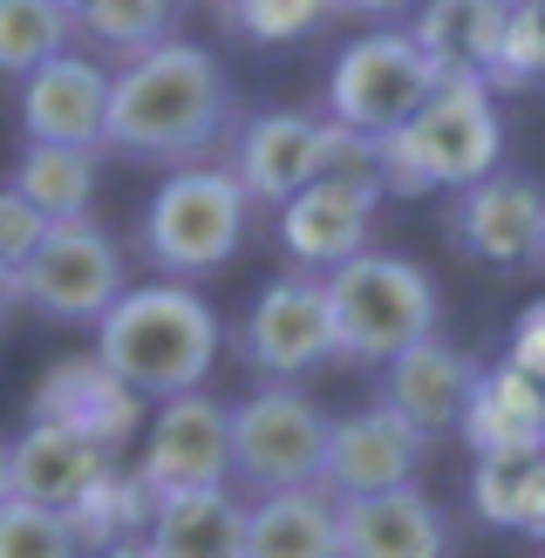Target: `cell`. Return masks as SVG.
<instances>
[{"mask_svg":"<svg viewBox=\"0 0 545 558\" xmlns=\"http://www.w3.org/2000/svg\"><path fill=\"white\" fill-rule=\"evenodd\" d=\"M232 123V89L218 62L191 41H164L144 62H130L109 75V117H102V144H117L130 157H205Z\"/></svg>","mask_w":545,"mask_h":558,"instance_id":"6da1fadb","label":"cell"},{"mask_svg":"<svg viewBox=\"0 0 545 558\" xmlns=\"http://www.w3.org/2000/svg\"><path fill=\"white\" fill-rule=\"evenodd\" d=\"M96 361L136 402L198 396L218 361V314L191 287H123V300L96 320Z\"/></svg>","mask_w":545,"mask_h":558,"instance_id":"7a4b0ae2","label":"cell"},{"mask_svg":"<svg viewBox=\"0 0 545 558\" xmlns=\"http://www.w3.org/2000/svg\"><path fill=\"white\" fill-rule=\"evenodd\" d=\"M498 150L505 130L491 89L477 75H444L416 117L375 144V163H382V191L423 198V191H471L498 178Z\"/></svg>","mask_w":545,"mask_h":558,"instance_id":"3957f363","label":"cell"},{"mask_svg":"<svg viewBox=\"0 0 545 558\" xmlns=\"http://www.w3.org/2000/svg\"><path fill=\"white\" fill-rule=\"evenodd\" d=\"M327 293V327H335L341 361H375L389 368L402 348L436 333V287L416 259L402 253H354L320 279Z\"/></svg>","mask_w":545,"mask_h":558,"instance_id":"277c9868","label":"cell"},{"mask_svg":"<svg viewBox=\"0 0 545 558\" xmlns=\"http://www.w3.org/2000/svg\"><path fill=\"white\" fill-rule=\"evenodd\" d=\"M245 191L232 184V171H218V163H184V171L164 178V191L150 198L144 211V253L150 266L178 279H198V272H218L239 245H245Z\"/></svg>","mask_w":545,"mask_h":558,"instance_id":"5b68a950","label":"cell"},{"mask_svg":"<svg viewBox=\"0 0 545 558\" xmlns=\"http://www.w3.org/2000/svg\"><path fill=\"white\" fill-rule=\"evenodd\" d=\"M226 450H232V477L253 484L259 497L314 490L320 450H327V415L300 388L272 381L259 396H245L239 409H226Z\"/></svg>","mask_w":545,"mask_h":558,"instance_id":"8992f818","label":"cell"},{"mask_svg":"<svg viewBox=\"0 0 545 558\" xmlns=\"http://www.w3.org/2000/svg\"><path fill=\"white\" fill-rule=\"evenodd\" d=\"M436 82H444V75L429 69V54L409 41L402 27H382V35H362V41L341 48L335 75H327V109H335L327 123H341L354 136H368V144H382V136L402 130L429 102Z\"/></svg>","mask_w":545,"mask_h":558,"instance_id":"52a82bcc","label":"cell"},{"mask_svg":"<svg viewBox=\"0 0 545 558\" xmlns=\"http://www.w3.org/2000/svg\"><path fill=\"white\" fill-rule=\"evenodd\" d=\"M117 300H123V253L89 218L82 226H48L35 259L21 266V306H35V314L62 320V327H89Z\"/></svg>","mask_w":545,"mask_h":558,"instance_id":"ba28073f","label":"cell"},{"mask_svg":"<svg viewBox=\"0 0 545 558\" xmlns=\"http://www.w3.org/2000/svg\"><path fill=\"white\" fill-rule=\"evenodd\" d=\"M130 477L144 484L150 505H171V497H198V490H226V477H232L226 409H218L205 388H198V396H171V402H157L150 436H144V463H136Z\"/></svg>","mask_w":545,"mask_h":558,"instance_id":"9c48e42d","label":"cell"},{"mask_svg":"<svg viewBox=\"0 0 545 558\" xmlns=\"http://www.w3.org/2000/svg\"><path fill=\"white\" fill-rule=\"evenodd\" d=\"M429 442L389 409H354L341 423H327V450H320V477L314 490L327 505H348V497H382V490H409Z\"/></svg>","mask_w":545,"mask_h":558,"instance_id":"30bf717a","label":"cell"},{"mask_svg":"<svg viewBox=\"0 0 545 558\" xmlns=\"http://www.w3.org/2000/svg\"><path fill=\"white\" fill-rule=\"evenodd\" d=\"M239 354L253 361L259 375L287 381L307 375L320 361H335V327H327V293L314 272H287L253 300V314L239 327Z\"/></svg>","mask_w":545,"mask_h":558,"instance_id":"8fae6325","label":"cell"},{"mask_svg":"<svg viewBox=\"0 0 545 558\" xmlns=\"http://www.w3.org/2000/svg\"><path fill=\"white\" fill-rule=\"evenodd\" d=\"M41 429H69L82 442H96V450L117 457L123 442L144 429V402L130 396V388L102 368L96 354H62L48 361V375L35 381V402H27Z\"/></svg>","mask_w":545,"mask_h":558,"instance_id":"7c38bea8","label":"cell"},{"mask_svg":"<svg viewBox=\"0 0 545 558\" xmlns=\"http://www.w3.org/2000/svg\"><path fill=\"white\" fill-rule=\"evenodd\" d=\"M102 117H109V69L89 54H55L48 69L21 82V130L27 144L48 150H89L102 144Z\"/></svg>","mask_w":545,"mask_h":558,"instance_id":"4fadbf2b","label":"cell"},{"mask_svg":"<svg viewBox=\"0 0 545 558\" xmlns=\"http://www.w3.org/2000/svg\"><path fill=\"white\" fill-rule=\"evenodd\" d=\"M450 232H457V245L471 259L511 272V266L545 253V191L532 178H505L498 171V178H484V184H471L457 198Z\"/></svg>","mask_w":545,"mask_h":558,"instance_id":"5bb4252c","label":"cell"},{"mask_svg":"<svg viewBox=\"0 0 545 558\" xmlns=\"http://www.w3.org/2000/svg\"><path fill=\"white\" fill-rule=\"evenodd\" d=\"M382 205L375 184H341V178H314L307 191H293L280 205V245L300 266L335 272L354 253H368V218Z\"/></svg>","mask_w":545,"mask_h":558,"instance_id":"9a60e30c","label":"cell"},{"mask_svg":"<svg viewBox=\"0 0 545 558\" xmlns=\"http://www.w3.org/2000/svg\"><path fill=\"white\" fill-rule=\"evenodd\" d=\"M457 429L477 450V463H498V470L538 463L545 457V388H532L525 375H511L505 361L498 368H477Z\"/></svg>","mask_w":545,"mask_h":558,"instance_id":"2e32d148","label":"cell"},{"mask_svg":"<svg viewBox=\"0 0 545 558\" xmlns=\"http://www.w3.org/2000/svg\"><path fill=\"white\" fill-rule=\"evenodd\" d=\"M471 381H477V361L463 348H450L444 333H429V341L402 348L389 361V375H382V409L402 415V423L429 442L436 429H457L463 402H471Z\"/></svg>","mask_w":545,"mask_h":558,"instance_id":"e0dca14e","label":"cell"},{"mask_svg":"<svg viewBox=\"0 0 545 558\" xmlns=\"http://www.w3.org/2000/svg\"><path fill=\"white\" fill-rule=\"evenodd\" d=\"M320 178V117L300 109H272L239 130V157H232V184L245 191V205H287L293 191H307Z\"/></svg>","mask_w":545,"mask_h":558,"instance_id":"ac0fdd59","label":"cell"},{"mask_svg":"<svg viewBox=\"0 0 545 558\" xmlns=\"http://www.w3.org/2000/svg\"><path fill=\"white\" fill-rule=\"evenodd\" d=\"M335 538H341V558H444L450 524L416 484H409V490L335 505Z\"/></svg>","mask_w":545,"mask_h":558,"instance_id":"d6986e66","label":"cell"},{"mask_svg":"<svg viewBox=\"0 0 545 558\" xmlns=\"http://www.w3.org/2000/svg\"><path fill=\"white\" fill-rule=\"evenodd\" d=\"M109 450L82 442L69 429H27L21 442H8V484H14V505H35V511H55L69 518L82 497H89L102 477H109Z\"/></svg>","mask_w":545,"mask_h":558,"instance_id":"ffe728a7","label":"cell"},{"mask_svg":"<svg viewBox=\"0 0 545 558\" xmlns=\"http://www.w3.org/2000/svg\"><path fill=\"white\" fill-rule=\"evenodd\" d=\"M144 551L150 558H245V505L232 490L171 497V505L150 511Z\"/></svg>","mask_w":545,"mask_h":558,"instance_id":"44dd1931","label":"cell"},{"mask_svg":"<svg viewBox=\"0 0 545 558\" xmlns=\"http://www.w3.org/2000/svg\"><path fill=\"white\" fill-rule=\"evenodd\" d=\"M245 558H341L335 505L320 490H280L245 511Z\"/></svg>","mask_w":545,"mask_h":558,"instance_id":"7402d4cb","label":"cell"},{"mask_svg":"<svg viewBox=\"0 0 545 558\" xmlns=\"http://www.w3.org/2000/svg\"><path fill=\"white\" fill-rule=\"evenodd\" d=\"M14 198L27 211H41L48 226H82L96 198V157L89 150H48V144H27L21 171H14Z\"/></svg>","mask_w":545,"mask_h":558,"instance_id":"603a6c76","label":"cell"},{"mask_svg":"<svg viewBox=\"0 0 545 558\" xmlns=\"http://www.w3.org/2000/svg\"><path fill=\"white\" fill-rule=\"evenodd\" d=\"M69 27L89 35L102 54H117L130 69V62H144L150 48L171 41L178 8H157V0H89V8H69Z\"/></svg>","mask_w":545,"mask_h":558,"instance_id":"cb8c5ba5","label":"cell"},{"mask_svg":"<svg viewBox=\"0 0 545 558\" xmlns=\"http://www.w3.org/2000/svg\"><path fill=\"white\" fill-rule=\"evenodd\" d=\"M150 497H144V484L130 477V470H109V477L82 497V505L69 511V532H75V545L82 551H117V545H144V532H150Z\"/></svg>","mask_w":545,"mask_h":558,"instance_id":"d4e9b609","label":"cell"},{"mask_svg":"<svg viewBox=\"0 0 545 558\" xmlns=\"http://www.w3.org/2000/svg\"><path fill=\"white\" fill-rule=\"evenodd\" d=\"M69 8L62 0H0V75H35L69 54Z\"/></svg>","mask_w":545,"mask_h":558,"instance_id":"484cf974","label":"cell"},{"mask_svg":"<svg viewBox=\"0 0 545 558\" xmlns=\"http://www.w3.org/2000/svg\"><path fill=\"white\" fill-rule=\"evenodd\" d=\"M525 82H545V8H505L491 89H525Z\"/></svg>","mask_w":545,"mask_h":558,"instance_id":"4316f807","label":"cell"},{"mask_svg":"<svg viewBox=\"0 0 545 558\" xmlns=\"http://www.w3.org/2000/svg\"><path fill=\"white\" fill-rule=\"evenodd\" d=\"M0 558H82L69 518L35 511V505H0Z\"/></svg>","mask_w":545,"mask_h":558,"instance_id":"83f0119b","label":"cell"},{"mask_svg":"<svg viewBox=\"0 0 545 558\" xmlns=\"http://www.w3.org/2000/svg\"><path fill=\"white\" fill-rule=\"evenodd\" d=\"M226 21L253 41H300L327 21V8H307V0H253V8H226Z\"/></svg>","mask_w":545,"mask_h":558,"instance_id":"f1b7e54d","label":"cell"},{"mask_svg":"<svg viewBox=\"0 0 545 558\" xmlns=\"http://www.w3.org/2000/svg\"><path fill=\"white\" fill-rule=\"evenodd\" d=\"M48 239V218L41 211H27L21 198H14V191L8 184H0V266H27V259H35V245Z\"/></svg>","mask_w":545,"mask_h":558,"instance_id":"f546056e","label":"cell"},{"mask_svg":"<svg viewBox=\"0 0 545 558\" xmlns=\"http://www.w3.org/2000/svg\"><path fill=\"white\" fill-rule=\"evenodd\" d=\"M505 368L525 375L532 388H545V300H532L525 314H518L511 341H505Z\"/></svg>","mask_w":545,"mask_h":558,"instance_id":"4dcf8cb0","label":"cell"},{"mask_svg":"<svg viewBox=\"0 0 545 558\" xmlns=\"http://www.w3.org/2000/svg\"><path fill=\"white\" fill-rule=\"evenodd\" d=\"M525 470V463H518ZM518 470H498V463H477V477H471V505L484 524H505L511 532V505H518Z\"/></svg>","mask_w":545,"mask_h":558,"instance_id":"1f68e13d","label":"cell"},{"mask_svg":"<svg viewBox=\"0 0 545 558\" xmlns=\"http://www.w3.org/2000/svg\"><path fill=\"white\" fill-rule=\"evenodd\" d=\"M511 532L545 538V457L518 470V505H511Z\"/></svg>","mask_w":545,"mask_h":558,"instance_id":"d6a6232c","label":"cell"},{"mask_svg":"<svg viewBox=\"0 0 545 558\" xmlns=\"http://www.w3.org/2000/svg\"><path fill=\"white\" fill-rule=\"evenodd\" d=\"M21 314V272L14 266H0V327H8Z\"/></svg>","mask_w":545,"mask_h":558,"instance_id":"836d02e7","label":"cell"},{"mask_svg":"<svg viewBox=\"0 0 545 558\" xmlns=\"http://www.w3.org/2000/svg\"><path fill=\"white\" fill-rule=\"evenodd\" d=\"M14 497V484H8V442H0V505Z\"/></svg>","mask_w":545,"mask_h":558,"instance_id":"e575fe53","label":"cell"},{"mask_svg":"<svg viewBox=\"0 0 545 558\" xmlns=\"http://www.w3.org/2000/svg\"><path fill=\"white\" fill-rule=\"evenodd\" d=\"M96 558H150L144 545H117V551H96Z\"/></svg>","mask_w":545,"mask_h":558,"instance_id":"d590c367","label":"cell"},{"mask_svg":"<svg viewBox=\"0 0 545 558\" xmlns=\"http://www.w3.org/2000/svg\"><path fill=\"white\" fill-rule=\"evenodd\" d=\"M538 259H545V253H538Z\"/></svg>","mask_w":545,"mask_h":558,"instance_id":"8d00e7d4","label":"cell"},{"mask_svg":"<svg viewBox=\"0 0 545 558\" xmlns=\"http://www.w3.org/2000/svg\"><path fill=\"white\" fill-rule=\"evenodd\" d=\"M538 558H545V551H538Z\"/></svg>","mask_w":545,"mask_h":558,"instance_id":"74e56055","label":"cell"}]
</instances>
